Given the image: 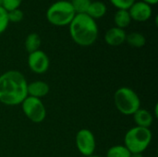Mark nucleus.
Wrapping results in <instances>:
<instances>
[{"label": "nucleus", "mask_w": 158, "mask_h": 157, "mask_svg": "<svg viewBox=\"0 0 158 157\" xmlns=\"http://www.w3.org/2000/svg\"><path fill=\"white\" fill-rule=\"evenodd\" d=\"M7 17H8L9 22L18 23V22H20L23 19L24 13L20 8H17V9H14V10H11V11L7 12Z\"/></svg>", "instance_id": "nucleus-20"}, {"label": "nucleus", "mask_w": 158, "mask_h": 157, "mask_svg": "<svg viewBox=\"0 0 158 157\" xmlns=\"http://www.w3.org/2000/svg\"><path fill=\"white\" fill-rule=\"evenodd\" d=\"M27 81L22 73L9 70L0 76V102L6 105H17L27 98Z\"/></svg>", "instance_id": "nucleus-1"}, {"label": "nucleus", "mask_w": 158, "mask_h": 157, "mask_svg": "<svg viewBox=\"0 0 158 157\" xmlns=\"http://www.w3.org/2000/svg\"><path fill=\"white\" fill-rule=\"evenodd\" d=\"M9 24L8 17H7V11L3 8L2 6H0V34H2L7 28Z\"/></svg>", "instance_id": "nucleus-21"}, {"label": "nucleus", "mask_w": 158, "mask_h": 157, "mask_svg": "<svg viewBox=\"0 0 158 157\" xmlns=\"http://www.w3.org/2000/svg\"><path fill=\"white\" fill-rule=\"evenodd\" d=\"M109 2L117 9L129 10V8L136 2V0H109Z\"/></svg>", "instance_id": "nucleus-19"}, {"label": "nucleus", "mask_w": 158, "mask_h": 157, "mask_svg": "<svg viewBox=\"0 0 158 157\" xmlns=\"http://www.w3.org/2000/svg\"><path fill=\"white\" fill-rule=\"evenodd\" d=\"M129 13L131 20L137 22H145L152 18L153 8L149 4L143 1H136L130 8Z\"/></svg>", "instance_id": "nucleus-9"}, {"label": "nucleus", "mask_w": 158, "mask_h": 157, "mask_svg": "<svg viewBox=\"0 0 158 157\" xmlns=\"http://www.w3.org/2000/svg\"><path fill=\"white\" fill-rule=\"evenodd\" d=\"M126 42L131 46L135 48H141L145 45L146 43V39L143 34L141 32H131L127 34L126 37Z\"/></svg>", "instance_id": "nucleus-16"}, {"label": "nucleus", "mask_w": 158, "mask_h": 157, "mask_svg": "<svg viewBox=\"0 0 158 157\" xmlns=\"http://www.w3.org/2000/svg\"><path fill=\"white\" fill-rule=\"evenodd\" d=\"M131 153L124 145H115L108 149L106 157H131Z\"/></svg>", "instance_id": "nucleus-17"}, {"label": "nucleus", "mask_w": 158, "mask_h": 157, "mask_svg": "<svg viewBox=\"0 0 158 157\" xmlns=\"http://www.w3.org/2000/svg\"><path fill=\"white\" fill-rule=\"evenodd\" d=\"M76 146L78 151L84 156H92L95 151V138L89 130L82 129L76 135Z\"/></svg>", "instance_id": "nucleus-7"}, {"label": "nucleus", "mask_w": 158, "mask_h": 157, "mask_svg": "<svg viewBox=\"0 0 158 157\" xmlns=\"http://www.w3.org/2000/svg\"><path fill=\"white\" fill-rule=\"evenodd\" d=\"M27 93H28V96L40 99L42 97H44L49 93V86L44 81H36L28 84Z\"/></svg>", "instance_id": "nucleus-11"}, {"label": "nucleus", "mask_w": 158, "mask_h": 157, "mask_svg": "<svg viewBox=\"0 0 158 157\" xmlns=\"http://www.w3.org/2000/svg\"><path fill=\"white\" fill-rule=\"evenodd\" d=\"M21 3H22V0H3L2 6L5 10L9 12L11 10L19 8Z\"/></svg>", "instance_id": "nucleus-22"}, {"label": "nucleus", "mask_w": 158, "mask_h": 157, "mask_svg": "<svg viewBox=\"0 0 158 157\" xmlns=\"http://www.w3.org/2000/svg\"><path fill=\"white\" fill-rule=\"evenodd\" d=\"M49 57L44 51L37 50L35 52L29 54L28 66L32 72L37 74L44 73L49 68Z\"/></svg>", "instance_id": "nucleus-8"}, {"label": "nucleus", "mask_w": 158, "mask_h": 157, "mask_svg": "<svg viewBox=\"0 0 158 157\" xmlns=\"http://www.w3.org/2000/svg\"><path fill=\"white\" fill-rule=\"evenodd\" d=\"M131 157H143L142 154H131Z\"/></svg>", "instance_id": "nucleus-24"}, {"label": "nucleus", "mask_w": 158, "mask_h": 157, "mask_svg": "<svg viewBox=\"0 0 158 157\" xmlns=\"http://www.w3.org/2000/svg\"><path fill=\"white\" fill-rule=\"evenodd\" d=\"M127 33L125 30L118 27H112L105 33V42L110 46H119L126 42Z\"/></svg>", "instance_id": "nucleus-10"}, {"label": "nucleus", "mask_w": 158, "mask_h": 157, "mask_svg": "<svg viewBox=\"0 0 158 157\" xmlns=\"http://www.w3.org/2000/svg\"><path fill=\"white\" fill-rule=\"evenodd\" d=\"M134 122L136 123L137 127L141 128H146L149 129L154 121L153 115L146 109H141L139 108L133 115Z\"/></svg>", "instance_id": "nucleus-12"}, {"label": "nucleus", "mask_w": 158, "mask_h": 157, "mask_svg": "<svg viewBox=\"0 0 158 157\" xmlns=\"http://www.w3.org/2000/svg\"><path fill=\"white\" fill-rule=\"evenodd\" d=\"M22 111L25 116L34 123H41L46 117V109L43 102L35 97L27 96L21 103Z\"/></svg>", "instance_id": "nucleus-6"}, {"label": "nucleus", "mask_w": 158, "mask_h": 157, "mask_svg": "<svg viewBox=\"0 0 158 157\" xmlns=\"http://www.w3.org/2000/svg\"><path fill=\"white\" fill-rule=\"evenodd\" d=\"M89 157H100V156H95V155H92V156H89Z\"/></svg>", "instance_id": "nucleus-26"}, {"label": "nucleus", "mask_w": 158, "mask_h": 157, "mask_svg": "<svg viewBox=\"0 0 158 157\" xmlns=\"http://www.w3.org/2000/svg\"><path fill=\"white\" fill-rule=\"evenodd\" d=\"M41 43H42L41 37L37 33L35 32L30 33L25 39V43H24L25 49L27 50L29 54L35 52L37 50H40Z\"/></svg>", "instance_id": "nucleus-15"}, {"label": "nucleus", "mask_w": 158, "mask_h": 157, "mask_svg": "<svg viewBox=\"0 0 158 157\" xmlns=\"http://www.w3.org/2000/svg\"><path fill=\"white\" fill-rule=\"evenodd\" d=\"M143 2H145L147 4H149L150 6H154V5H156L158 2V0H141Z\"/></svg>", "instance_id": "nucleus-23"}, {"label": "nucleus", "mask_w": 158, "mask_h": 157, "mask_svg": "<svg viewBox=\"0 0 158 157\" xmlns=\"http://www.w3.org/2000/svg\"><path fill=\"white\" fill-rule=\"evenodd\" d=\"M114 103L117 109L123 115H133L141 106L138 94L129 87L118 89L114 94Z\"/></svg>", "instance_id": "nucleus-5"}, {"label": "nucleus", "mask_w": 158, "mask_h": 157, "mask_svg": "<svg viewBox=\"0 0 158 157\" xmlns=\"http://www.w3.org/2000/svg\"><path fill=\"white\" fill-rule=\"evenodd\" d=\"M76 12L68 0H58L47 8L45 16L47 21L56 27L68 26L75 17Z\"/></svg>", "instance_id": "nucleus-3"}, {"label": "nucleus", "mask_w": 158, "mask_h": 157, "mask_svg": "<svg viewBox=\"0 0 158 157\" xmlns=\"http://www.w3.org/2000/svg\"><path fill=\"white\" fill-rule=\"evenodd\" d=\"M2 2H3V0H0V6H2Z\"/></svg>", "instance_id": "nucleus-25"}, {"label": "nucleus", "mask_w": 158, "mask_h": 157, "mask_svg": "<svg viewBox=\"0 0 158 157\" xmlns=\"http://www.w3.org/2000/svg\"><path fill=\"white\" fill-rule=\"evenodd\" d=\"M131 21L132 20L128 10L118 9L114 15V23L116 25L115 27H118L119 29H126Z\"/></svg>", "instance_id": "nucleus-14"}, {"label": "nucleus", "mask_w": 158, "mask_h": 157, "mask_svg": "<svg viewBox=\"0 0 158 157\" xmlns=\"http://www.w3.org/2000/svg\"><path fill=\"white\" fill-rule=\"evenodd\" d=\"M152 142V132L150 129L134 127L126 133L124 137L125 147L131 154L143 153Z\"/></svg>", "instance_id": "nucleus-4"}, {"label": "nucleus", "mask_w": 158, "mask_h": 157, "mask_svg": "<svg viewBox=\"0 0 158 157\" xmlns=\"http://www.w3.org/2000/svg\"><path fill=\"white\" fill-rule=\"evenodd\" d=\"M107 11L106 5L102 1H92L89 8L86 12L88 16H90L94 19H98L103 18Z\"/></svg>", "instance_id": "nucleus-13"}, {"label": "nucleus", "mask_w": 158, "mask_h": 157, "mask_svg": "<svg viewBox=\"0 0 158 157\" xmlns=\"http://www.w3.org/2000/svg\"><path fill=\"white\" fill-rule=\"evenodd\" d=\"M69 26L71 39L80 46H90L97 40L99 29L96 20L86 13L76 14Z\"/></svg>", "instance_id": "nucleus-2"}, {"label": "nucleus", "mask_w": 158, "mask_h": 157, "mask_svg": "<svg viewBox=\"0 0 158 157\" xmlns=\"http://www.w3.org/2000/svg\"><path fill=\"white\" fill-rule=\"evenodd\" d=\"M70 3L76 14H82L87 12L92 0H70Z\"/></svg>", "instance_id": "nucleus-18"}]
</instances>
